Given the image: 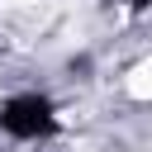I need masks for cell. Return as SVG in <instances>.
Here are the masks:
<instances>
[{"label": "cell", "mask_w": 152, "mask_h": 152, "mask_svg": "<svg viewBox=\"0 0 152 152\" xmlns=\"http://www.w3.org/2000/svg\"><path fill=\"white\" fill-rule=\"evenodd\" d=\"M128 95H133V100H147V95H152V66H147V62H138V66L128 71Z\"/></svg>", "instance_id": "1"}]
</instances>
